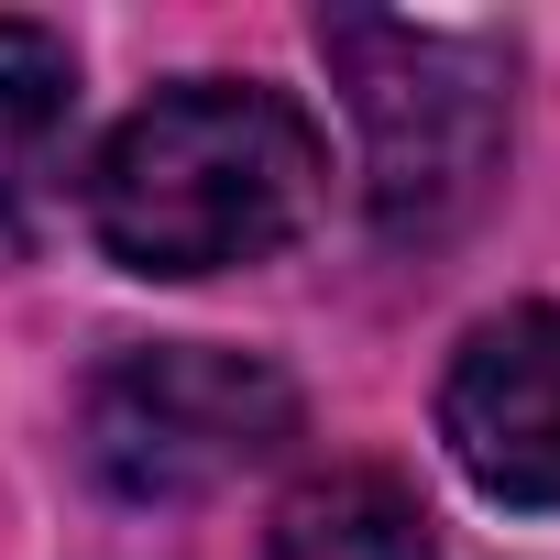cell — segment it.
Segmentation results:
<instances>
[{"mask_svg":"<svg viewBox=\"0 0 560 560\" xmlns=\"http://www.w3.org/2000/svg\"><path fill=\"white\" fill-rule=\"evenodd\" d=\"M89 472L121 505H198L231 472H253L264 451L298 440V385L264 352H220V341H143L121 363H100L89 407H78Z\"/></svg>","mask_w":560,"mask_h":560,"instance_id":"3","label":"cell"},{"mask_svg":"<svg viewBox=\"0 0 560 560\" xmlns=\"http://www.w3.org/2000/svg\"><path fill=\"white\" fill-rule=\"evenodd\" d=\"M319 56L352 89L363 198L385 242H440L505 165V45L396 12H319Z\"/></svg>","mask_w":560,"mask_h":560,"instance_id":"2","label":"cell"},{"mask_svg":"<svg viewBox=\"0 0 560 560\" xmlns=\"http://www.w3.org/2000/svg\"><path fill=\"white\" fill-rule=\"evenodd\" d=\"M264 560H440V549H429V516L396 472H319L275 505Z\"/></svg>","mask_w":560,"mask_h":560,"instance_id":"6","label":"cell"},{"mask_svg":"<svg viewBox=\"0 0 560 560\" xmlns=\"http://www.w3.org/2000/svg\"><path fill=\"white\" fill-rule=\"evenodd\" d=\"M67 143H78V56H67V34L0 23V264L45 231Z\"/></svg>","mask_w":560,"mask_h":560,"instance_id":"5","label":"cell"},{"mask_svg":"<svg viewBox=\"0 0 560 560\" xmlns=\"http://www.w3.org/2000/svg\"><path fill=\"white\" fill-rule=\"evenodd\" d=\"M440 440L494 505L560 516V308H505L451 352Z\"/></svg>","mask_w":560,"mask_h":560,"instance_id":"4","label":"cell"},{"mask_svg":"<svg viewBox=\"0 0 560 560\" xmlns=\"http://www.w3.org/2000/svg\"><path fill=\"white\" fill-rule=\"evenodd\" d=\"M308 209H319V132L287 89L253 78H187L143 100L89 165V220L132 275L264 264L308 231Z\"/></svg>","mask_w":560,"mask_h":560,"instance_id":"1","label":"cell"}]
</instances>
